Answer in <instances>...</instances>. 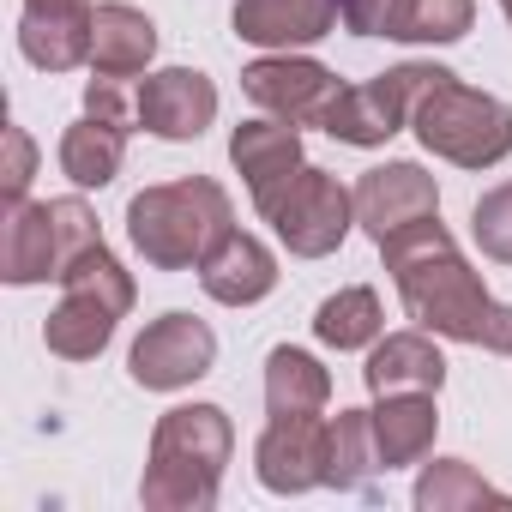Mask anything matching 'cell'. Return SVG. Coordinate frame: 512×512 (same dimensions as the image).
Returning a JSON list of instances; mask_svg holds the SVG:
<instances>
[{
  "instance_id": "83f0119b",
  "label": "cell",
  "mask_w": 512,
  "mask_h": 512,
  "mask_svg": "<svg viewBox=\"0 0 512 512\" xmlns=\"http://www.w3.org/2000/svg\"><path fill=\"white\" fill-rule=\"evenodd\" d=\"M470 235H476V247L488 253L494 266H512V181H500V187H488V193L476 199Z\"/></svg>"
},
{
  "instance_id": "8992f818",
  "label": "cell",
  "mask_w": 512,
  "mask_h": 512,
  "mask_svg": "<svg viewBox=\"0 0 512 512\" xmlns=\"http://www.w3.org/2000/svg\"><path fill=\"white\" fill-rule=\"evenodd\" d=\"M434 73H440L434 61H404V67H392V73H374V79H362V85H344L338 109L326 115V133H332L338 145H356V151L386 145L392 133L410 127V115H416L422 91L434 85Z\"/></svg>"
},
{
  "instance_id": "52a82bcc",
  "label": "cell",
  "mask_w": 512,
  "mask_h": 512,
  "mask_svg": "<svg viewBox=\"0 0 512 512\" xmlns=\"http://www.w3.org/2000/svg\"><path fill=\"white\" fill-rule=\"evenodd\" d=\"M241 97L253 109H266L290 127H320L326 133V115L338 109L344 97V79L308 55H266V61H253L241 67Z\"/></svg>"
},
{
  "instance_id": "9c48e42d",
  "label": "cell",
  "mask_w": 512,
  "mask_h": 512,
  "mask_svg": "<svg viewBox=\"0 0 512 512\" xmlns=\"http://www.w3.org/2000/svg\"><path fill=\"white\" fill-rule=\"evenodd\" d=\"M253 476L272 494H308L332 476V422L326 416H272L253 446Z\"/></svg>"
},
{
  "instance_id": "7a4b0ae2",
  "label": "cell",
  "mask_w": 512,
  "mask_h": 512,
  "mask_svg": "<svg viewBox=\"0 0 512 512\" xmlns=\"http://www.w3.org/2000/svg\"><path fill=\"white\" fill-rule=\"evenodd\" d=\"M235 452V422L223 404H175L151 428V458L139 476L145 512H211Z\"/></svg>"
},
{
  "instance_id": "277c9868",
  "label": "cell",
  "mask_w": 512,
  "mask_h": 512,
  "mask_svg": "<svg viewBox=\"0 0 512 512\" xmlns=\"http://www.w3.org/2000/svg\"><path fill=\"white\" fill-rule=\"evenodd\" d=\"M410 133L422 139V151L446 157L452 169H494L512 157V103L470 91L458 73L440 67L410 115Z\"/></svg>"
},
{
  "instance_id": "2e32d148",
  "label": "cell",
  "mask_w": 512,
  "mask_h": 512,
  "mask_svg": "<svg viewBox=\"0 0 512 512\" xmlns=\"http://www.w3.org/2000/svg\"><path fill=\"white\" fill-rule=\"evenodd\" d=\"M0 278L13 290L49 284L61 278V241H55V211L49 199H19V205H0Z\"/></svg>"
},
{
  "instance_id": "d6a6232c",
  "label": "cell",
  "mask_w": 512,
  "mask_h": 512,
  "mask_svg": "<svg viewBox=\"0 0 512 512\" xmlns=\"http://www.w3.org/2000/svg\"><path fill=\"white\" fill-rule=\"evenodd\" d=\"M500 13H506V25H512V0H500Z\"/></svg>"
},
{
  "instance_id": "5bb4252c",
  "label": "cell",
  "mask_w": 512,
  "mask_h": 512,
  "mask_svg": "<svg viewBox=\"0 0 512 512\" xmlns=\"http://www.w3.org/2000/svg\"><path fill=\"white\" fill-rule=\"evenodd\" d=\"M229 163H235V175L247 181V193H253V211H260L278 187H290L296 175H302V127H290V121H278V115H260V121H241L235 133H229Z\"/></svg>"
},
{
  "instance_id": "44dd1931",
  "label": "cell",
  "mask_w": 512,
  "mask_h": 512,
  "mask_svg": "<svg viewBox=\"0 0 512 512\" xmlns=\"http://www.w3.org/2000/svg\"><path fill=\"white\" fill-rule=\"evenodd\" d=\"M115 326H121V314H115L109 302L79 296V290H61V308L43 320V344H49L61 362H91V356L109 350Z\"/></svg>"
},
{
  "instance_id": "d4e9b609",
  "label": "cell",
  "mask_w": 512,
  "mask_h": 512,
  "mask_svg": "<svg viewBox=\"0 0 512 512\" xmlns=\"http://www.w3.org/2000/svg\"><path fill=\"white\" fill-rule=\"evenodd\" d=\"M380 464V440H374V410H338L332 416V476L326 488H362Z\"/></svg>"
},
{
  "instance_id": "f1b7e54d",
  "label": "cell",
  "mask_w": 512,
  "mask_h": 512,
  "mask_svg": "<svg viewBox=\"0 0 512 512\" xmlns=\"http://www.w3.org/2000/svg\"><path fill=\"white\" fill-rule=\"evenodd\" d=\"M49 211H55V241H61V272H67L73 260H85L91 247H103L97 211H91L79 193H67V199H49ZM55 284H61V278H55Z\"/></svg>"
},
{
  "instance_id": "9a60e30c",
  "label": "cell",
  "mask_w": 512,
  "mask_h": 512,
  "mask_svg": "<svg viewBox=\"0 0 512 512\" xmlns=\"http://www.w3.org/2000/svg\"><path fill=\"white\" fill-rule=\"evenodd\" d=\"M199 290L223 308H253V302H266L278 290V253L260 241V235H247V229H229L205 260H199Z\"/></svg>"
},
{
  "instance_id": "4dcf8cb0",
  "label": "cell",
  "mask_w": 512,
  "mask_h": 512,
  "mask_svg": "<svg viewBox=\"0 0 512 512\" xmlns=\"http://www.w3.org/2000/svg\"><path fill=\"white\" fill-rule=\"evenodd\" d=\"M7 169H0V205H19L25 193H31V175H37V145H31V133L25 127H13L7 121Z\"/></svg>"
},
{
  "instance_id": "5b68a950",
  "label": "cell",
  "mask_w": 512,
  "mask_h": 512,
  "mask_svg": "<svg viewBox=\"0 0 512 512\" xmlns=\"http://www.w3.org/2000/svg\"><path fill=\"white\" fill-rule=\"evenodd\" d=\"M260 217L272 223V235L296 253V260H326L344 247V235L356 229V187H344L332 169L302 163V175L290 187H278Z\"/></svg>"
},
{
  "instance_id": "603a6c76",
  "label": "cell",
  "mask_w": 512,
  "mask_h": 512,
  "mask_svg": "<svg viewBox=\"0 0 512 512\" xmlns=\"http://www.w3.org/2000/svg\"><path fill=\"white\" fill-rule=\"evenodd\" d=\"M380 332H386V314H380V296L368 284H350L314 308V338L326 350H374Z\"/></svg>"
},
{
  "instance_id": "ffe728a7",
  "label": "cell",
  "mask_w": 512,
  "mask_h": 512,
  "mask_svg": "<svg viewBox=\"0 0 512 512\" xmlns=\"http://www.w3.org/2000/svg\"><path fill=\"white\" fill-rule=\"evenodd\" d=\"M127 133L133 127H115L103 115H79L67 133H61V175L73 187H109L121 175V157H127Z\"/></svg>"
},
{
  "instance_id": "d6986e66",
  "label": "cell",
  "mask_w": 512,
  "mask_h": 512,
  "mask_svg": "<svg viewBox=\"0 0 512 512\" xmlns=\"http://www.w3.org/2000/svg\"><path fill=\"white\" fill-rule=\"evenodd\" d=\"M434 434H440L434 392H386V398H374V440H380L386 470L422 464L434 452Z\"/></svg>"
},
{
  "instance_id": "e0dca14e",
  "label": "cell",
  "mask_w": 512,
  "mask_h": 512,
  "mask_svg": "<svg viewBox=\"0 0 512 512\" xmlns=\"http://www.w3.org/2000/svg\"><path fill=\"white\" fill-rule=\"evenodd\" d=\"M157 55V25L133 0H103L91 19V79H145Z\"/></svg>"
},
{
  "instance_id": "ac0fdd59",
  "label": "cell",
  "mask_w": 512,
  "mask_h": 512,
  "mask_svg": "<svg viewBox=\"0 0 512 512\" xmlns=\"http://www.w3.org/2000/svg\"><path fill=\"white\" fill-rule=\"evenodd\" d=\"M368 392L386 398V392H440L446 386V356L434 350V332H392L368 350V368H362Z\"/></svg>"
},
{
  "instance_id": "4316f807",
  "label": "cell",
  "mask_w": 512,
  "mask_h": 512,
  "mask_svg": "<svg viewBox=\"0 0 512 512\" xmlns=\"http://www.w3.org/2000/svg\"><path fill=\"white\" fill-rule=\"evenodd\" d=\"M476 25V0H410L404 43H458Z\"/></svg>"
},
{
  "instance_id": "6da1fadb",
  "label": "cell",
  "mask_w": 512,
  "mask_h": 512,
  "mask_svg": "<svg viewBox=\"0 0 512 512\" xmlns=\"http://www.w3.org/2000/svg\"><path fill=\"white\" fill-rule=\"evenodd\" d=\"M380 253H386V272L398 284L404 314L422 332L512 356V308L488 296L482 272L464 260V247L452 241V229L440 217H422V223L398 229Z\"/></svg>"
},
{
  "instance_id": "1f68e13d",
  "label": "cell",
  "mask_w": 512,
  "mask_h": 512,
  "mask_svg": "<svg viewBox=\"0 0 512 512\" xmlns=\"http://www.w3.org/2000/svg\"><path fill=\"white\" fill-rule=\"evenodd\" d=\"M85 115H103L115 127H139V91L127 97V79H91L85 85Z\"/></svg>"
},
{
  "instance_id": "3957f363",
  "label": "cell",
  "mask_w": 512,
  "mask_h": 512,
  "mask_svg": "<svg viewBox=\"0 0 512 512\" xmlns=\"http://www.w3.org/2000/svg\"><path fill=\"white\" fill-rule=\"evenodd\" d=\"M235 229V205L211 175H181L133 193L127 235L151 272H199V260Z\"/></svg>"
},
{
  "instance_id": "8fae6325",
  "label": "cell",
  "mask_w": 512,
  "mask_h": 512,
  "mask_svg": "<svg viewBox=\"0 0 512 512\" xmlns=\"http://www.w3.org/2000/svg\"><path fill=\"white\" fill-rule=\"evenodd\" d=\"M211 121H217V85L199 67H163V73L139 79V127L145 133H157L169 145H187Z\"/></svg>"
},
{
  "instance_id": "484cf974",
  "label": "cell",
  "mask_w": 512,
  "mask_h": 512,
  "mask_svg": "<svg viewBox=\"0 0 512 512\" xmlns=\"http://www.w3.org/2000/svg\"><path fill=\"white\" fill-rule=\"evenodd\" d=\"M61 290H79V296H97V302H109L121 320L133 314V296H139V290H133V272L115 260L109 247H91L85 260H73V266L61 272Z\"/></svg>"
},
{
  "instance_id": "cb8c5ba5",
  "label": "cell",
  "mask_w": 512,
  "mask_h": 512,
  "mask_svg": "<svg viewBox=\"0 0 512 512\" xmlns=\"http://www.w3.org/2000/svg\"><path fill=\"white\" fill-rule=\"evenodd\" d=\"M416 506L422 512H470V506H512V494H500L494 482H482L464 458H434L416 476Z\"/></svg>"
},
{
  "instance_id": "4fadbf2b",
  "label": "cell",
  "mask_w": 512,
  "mask_h": 512,
  "mask_svg": "<svg viewBox=\"0 0 512 512\" xmlns=\"http://www.w3.org/2000/svg\"><path fill=\"white\" fill-rule=\"evenodd\" d=\"M229 25L253 49L290 55V49H308V43L332 37L344 25V7H338V0H235Z\"/></svg>"
},
{
  "instance_id": "f546056e",
  "label": "cell",
  "mask_w": 512,
  "mask_h": 512,
  "mask_svg": "<svg viewBox=\"0 0 512 512\" xmlns=\"http://www.w3.org/2000/svg\"><path fill=\"white\" fill-rule=\"evenodd\" d=\"M338 7H344V31L350 37H392V43H404L410 0H338Z\"/></svg>"
},
{
  "instance_id": "7402d4cb",
  "label": "cell",
  "mask_w": 512,
  "mask_h": 512,
  "mask_svg": "<svg viewBox=\"0 0 512 512\" xmlns=\"http://www.w3.org/2000/svg\"><path fill=\"white\" fill-rule=\"evenodd\" d=\"M332 404V374L320 368V356L278 344L266 356V410L272 416H320Z\"/></svg>"
},
{
  "instance_id": "7c38bea8",
  "label": "cell",
  "mask_w": 512,
  "mask_h": 512,
  "mask_svg": "<svg viewBox=\"0 0 512 512\" xmlns=\"http://www.w3.org/2000/svg\"><path fill=\"white\" fill-rule=\"evenodd\" d=\"M91 0H25L19 13V55L43 73L91 67Z\"/></svg>"
},
{
  "instance_id": "30bf717a",
  "label": "cell",
  "mask_w": 512,
  "mask_h": 512,
  "mask_svg": "<svg viewBox=\"0 0 512 512\" xmlns=\"http://www.w3.org/2000/svg\"><path fill=\"white\" fill-rule=\"evenodd\" d=\"M422 217H440V187L422 163H380L356 181V229L374 247H386L398 229Z\"/></svg>"
},
{
  "instance_id": "ba28073f",
  "label": "cell",
  "mask_w": 512,
  "mask_h": 512,
  "mask_svg": "<svg viewBox=\"0 0 512 512\" xmlns=\"http://www.w3.org/2000/svg\"><path fill=\"white\" fill-rule=\"evenodd\" d=\"M211 362H217V332L193 314H157L127 350V374L145 392H181L205 380Z\"/></svg>"
}]
</instances>
